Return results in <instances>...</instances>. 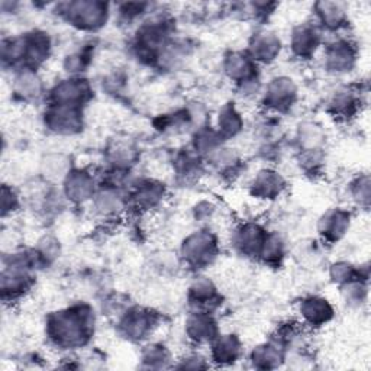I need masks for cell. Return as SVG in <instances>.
<instances>
[{"mask_svg":"<svg viewBox=\"0 0 371 371\" xmlns=\"http://www.w3.org/2000/svg\"><path fill=\"white\" fill-rule=\"evenodd\" d=\"M92 324L90 312L86 308H77L51 316L48 332L57 344L71 347L83 344L87 340Z\"/></svg>","mask_w":371,"mask_h":371,"instance_id":"cell-1","label":"cell"},{"mask_svg":"<svg viewBox=\"0 0 371 371\" xmlns=\"http://www.w3.org/2000/svg\"><path fill=\"white\" fill-rule=\"evenodd\" d=\"M67 15L73 25L82 29H96L106 22L107 6L98 2L70 3Z\"/></svg>","mask_w":371,"mask_h":371,"instance_id":"cell-2","label":"cell"},{"mask_svg":"<svg viewBox=\"0 0 371 371\" xmlns=\"http://www.w3.org/2000/svg\"><path fill=\"white\" fill-rule=\"evenodd\" d=\"M216 243L212 235L196 234L190 236L183 247V254L193 266H205L215 258Z\"/></svg>","mask_w":371,"mask_h":371,"instance_id":"cell-3","label":"cell"},{"mask_svg":"<svg viewBox=\"0 0 371 371\" xmlns=\"http://www.w3.org/2000/svg\"><path fill=\"white\" fill-rule=\"evenodd\" d=\"M57 107L51 109L46 115V123L54 131L60 134H73L82 125L80 121V112L77 106L67 105H55Z\"/></svg>","mask_w":371,"mask_h":371,"instance_id":"cell-4","label":"cell"},{"mask_svg":"<svg viewBox=\"0 0 371 371\" xmlns=\"http://www.w3.org/2000/svg\"><path fill=\"white\" fill-rule=\"evenodd\" d=\"M89 94V87L83 80H69L55 87L53 96L55 99V105H67V106H78L80 102L86 99Z\"/></svg>","mask_w":371,"mask_h":371,"instance_id":"cell-5","label":"cell"},{"mask_svg":"<svg viewBox=\"0 0 371 371\" xmlns=\"http://www.w3.org/2000/svg\"><path fill=\"white\" fill-rule=\"evenodd\" d=\"M295 96H296V89L292 83V80L277 78L270 85L266 102L268 103V106L282 110L292 106Z\"/></svg>","mask_w":371,"mask_h":371,"instance_id":"cell-6","label":"cell"},{"mask_svg":"<svg viewBox=\"0 0 371 371\" xmlns=\"http://www.w3.org/2000/svg\"><path fill=\"white\" fill-rule=\"evenodd\" d=\"M280 51V41L274 37L270 32L264 34H258L252 44H251V53L254 60L261 61H271Z\"/></svg>","mask_w":371,"mask_h":371,"instance_id":"cell-7","label":"cell"},{"mask_svg":"<svg viewBox=\"0 0 371 371\" xmlns=\"http://www.w3.org/2000/svg\"><path fill=\"white\" fill-rule=\"evenodd\" d=\"M13 90L15 94L22 101H32L40 96L41 83L32 70H22V73L15 78Z\"/></svg>","mask_w":371,"mask_h":371,"instance_id":"cell-8","label":"cell"},{"mask_svg":"<svg viewBox=\"0 0 371 371\" xmlns=\"http://www.w3.org/2000/svg\"><path fill=\"white\" fill-rule=\"evenodd\" d=\"M319 44V35L318 32L312 26H300L295 31L292 45L293 50L297 55H311L315 53L316 46Z\"/></svg>","mask_w":371,"mask_h":371,"instance_id":"cell-9","label":"cell"},{"mask_svg":"<svg viewBox=\"0 0 371 371\" xmlns=\"http://www.w3.org/2000/svg\"><path fill=\"white\" fill-rule=\"evenodd\" d=\"M302 313L311 322V324L318 325V324H324V322H327L331 318L332 311H331V306L327 303V300L319 299V297H311L303 302Z\"/></svg>","mask_w":371,"mask_h":371,"instance_id":"cell-10","label":"cell"},{"mask_svg":"<svg viewBox=\"0 0 371 371\" xmlns=\"http://www.w3.org/2000/svg\"><path fill=\"white\" fill-rule=\"evenodd\" d=\"M283 186H284V182L282 177L277 173H273V171L260 173V175L257 177V180L254 183L257 195H260L266 199L279 195Z\"/></svg>","mask_w":371,"mask_h":371,"instance_id":"cell-11","label":"cell"},{"mask_svg":"<svg viewBox=\"0 0 371 371\" xmlns=\"http://www.w3.org/2000/svg\"><path fill=\"white\" fill-rule=\"evenodd\" d=\"M215 322L209 316L196 315L189 320V334L196 341H211L215 338Z\"/></svg>","mask_w":371,"mask_h":371,"instance_id":"cell-12","label":"cell"},{"mask_svg":"<svg viewBox=\"0 0 371 371\" xmlns=\"http://www.w3.org/2000/svg\"><path fill=\"white\" fill-rule=\"evenodd\" d=\"M266 241L267 236L263 234L260 228L254 227V225H248V227H245L239 232L238 245L245 252H257L264 247Z\"/></svg>","mask_w":371,"mask_h":371,"instance_id":"cell-13","label":"cell"},{"mask_svg":"<svg viewBox=\"0 0 371 371\" xmlns=\"http://www.w3.org/2000/svg\"><path fill=\"white\" fill-rule=\"evenodd\" d=\"M92 184L90 177L85 173H73L67 179V195L74 200H83L92 193Z\"/></svg>","mask_w":371,"mask_h":371,"instance_id":"cell-14","label":"cell"},{"mask_svg":"<svg viewBox=\"0 0 371 371\" xmlns=\"http://www.w3.org/2000/svg\"><path fill=\"white\" fill-rule=\"evenodd\" d=\"M148 325H150V318L147 316V313L141 311H134L126 316L122 327L125 328L126 335L139 338L148 331Z\"/></svg>","mask_w":371,"mask_h":371,"instance_id":"cell-15","label":"cell"},{"mask_svg":"<svg viewBox=\"0 0 371 371\" xmlns=\"http://www.w3.org/2000/svg\"><path fill=\"white\" fill-rule=\"evenodd\" d=\"M214 354L218 361H222V363L235 361L239 354V344L232 335L223 336L214 347Z\"/></svg>","mask_w":371,"mask_h":371,"instance_id":"cell-16","label":"cell"},{"mask_svg":"<svg viewBox=\"0 0 371 371\" xmlns=\"http://www.w3.org/2000/svg\"><path fill=\"white\" fill-rule=\"evenodd\" d=\"M344 215L341 212L328 214L322 219V234H327L329 236H336L338 234H343L344 231Z\"/></svg>","mask_w":371,"mask_h":371,"instance_id":"cell-17","label":"cell"},{"mask_svg":"<svg viewBox=\"0 0 371 371\" xmlns=\"http://www.w3.org/2000/svg\"><path fill=\"white\" fill-rule=\"evenodd\" d=\"M251 70H252V66L250 60L239 54H234L228 61V71L231 73V77L247 78L251 74Z\"/></svg>","mask_w":371,"mask_h":371,"instance_id":"cell-18","label":"cell"},{"mask_svg":"<svg viewBox=\"0 0 371 371\" xmlns=\"http://www.w3.org/2000/svg\"><path fill=\"white\" fill-rule=\"evenodd\" d=\"M190 290H191L190 292L191 300L195 303L203 304V303H206V300H212L215 296V288H214L212 283L207 282V280L196 282Z\"/></svg>","mask_w":371,"mask_h":371,"instance_id":"cell-19","label":"cell"},{"mask_svg":"<svg viewBox=\"0 0 371 371\" xmlns=\"http://www.w3.org/2000/svg\"><path fill=\"white\" fill-rule=\"evenodd\" d=\"M318 8L322 22L329 26L336 25V22H340L343 18V10L335 3H319Z\"/></svg>","mask_w":371,"mask_h":371,"instance_id":"cell-20","label":"cell"},{"mask_svg":"<svg viewBox=\"0 0 371 371\" xmlns=\"http://www.w3.org/2000/svg\"><path fill=\"white\" fill-rule=\"evenodd\" d=\"M219 125L222 126V131H225L228 135L231 134L234 135L241 126V121L236 112L228 107L222 112V117L219 118Z\"/></svg>","mask_w":371,"mask_h":371,"instance_id":"cell-21","label":"cell"}]
</instances>
